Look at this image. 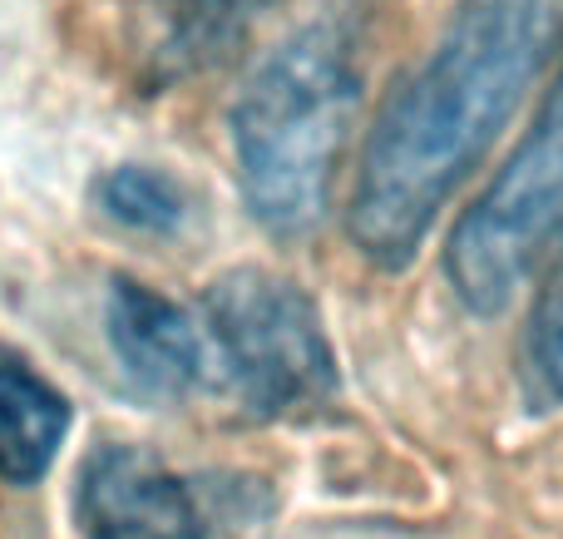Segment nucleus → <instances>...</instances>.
<instances>
[{"label":"nucleus","mask_w":563,"mask_h":539,"mask_svg":"<svg viewBox=\"0 0 563 539\" xmlns=\"http://www.w3.org/2000/svg\"><path fill=\"white\" fill-rule=\"evenodd\" d=\"M563 50V0H455L386 95L351 178L346 238L376 273L416 263L455 188L485 164Z\"/></svg>","instance_id":"nucleus-1"},{"label":"nucleus","mask_w":563,"mask_h":539,"mask_svg":"<svg viewBox=\"0 0 563 539\" xmlns=\"http://www.w3.org/2000/svg\"><path fill=\"white\" fill-rule=\"evenodd\" d=\"M356 109L361 35L341 15L297 25L247 69L228 109V139L238 194L263 233L291 243L327 223Z\"/></svg>","instance_id":"nucleus-2"},{"label":"nucleus","mask_w":563,"mask_h":539,"mask_svg":"<svg viewBox=\"0 0 563 539\" xmlns=\"http://www.w3.org/2000/svg\"><path fill=\"white\" fill-rule=\"evenodd\" d=\"M203 337L218 372L253 416L291 421L336 396V346L307 287L273 267H228L203 293Z\"/></svg>","instance_id":"nucleus-3"},{"label":"nucleus","mask_w":563,"mask_h":539,"mask_svg":"<svg viewBox=\"0 0 563 539\" xmlns=\"http://www.w3.org/2000/svg\"><path fill=\"white\" fill-rule=\"evenodd\" d=\"M563 248V75L534 129L460 213L445 243V283L475 317H499Z\"/></svg>","instance_id":"nucleus-4"},{"label":"nucleus","mask_w":563,"mask_h":539,"mask_svg":"<svg viewBox=\"0 0 563 539\" xmlns=\"http://www.w3.org/2000/svg\"><path fill=\"white\" fill-rule=\"evenodd\" d=\"M75 525L85 539H208V510L154 451L104 441L75 481Z\"/></svg>","instance_id":"nucleus-5"},{"label":"nucleus","mask_w":563,"mask_h":539,"mask_svg":"<svg viewBox=\"0 0 563 539\" xmlns=\"http://www.w3.org/2000/svg\"><path fill=\"white\" fill-rule=\"evenodd\" d=\"M104 337L124 376L154 402H184L213 372L203 322L144 277L114 273L104 287Z\"/></svg>","instance_id":"nucleus-6"},{"label":"nucleus","mask_w":563,"mask_h":539,"mask_svg":"<svg viewBox=\"0 0 563 539\" xmlns=\"http://www.w3.org/2000/svg\"><path fill=\"white\" fill-rule=\"evenodd\" d=\"M69 426V396L30 362L0 352V481L15 491L40 485L55 471Z\"/></svg>","instance_id":"nucleus-7"},{"label":"nucleus","mask_w":563,"mask_h":539,"mask_svg":"<svg viewBox=\"0 0 563 539\" xmlns=\"http://www.w3.org/2000/svg\"><path fill=\"white\" fill-rule=\"evenodd\" d=\"M267 6L277 0H174V15L154 45V79H188L223 59Z\"/></svg>","instance_id":"nucleus-8"},{"label":"nucleus","mask_w":563,"mask_h":539,"mask_svg":"<svg viewBox=\"0 0 563 539\" xmlns=\"http://www.w3.org/2000/svg\"><path fill=\"white\" fill-rule=\"evenodd\" d=\"M89 198L109 223L139 238H178L194 218L188 188L158 164H109L89 184Z\"/></svg>","instance_id":"nucleus-9"},{"label":"nucleus","mask_w":563,"mask_h":539,"mask_svg":"<svg viewBox=\"0 0 563 539\" xmlns=\"http://www.w3.org/2000/svg\"><path fill=\"white\" fill-rule=\"evenodd\" d=\"M519 386H525L529 411L563 406V248L549 257L544 287H539L525 337H519Z\"/></svg>","instance_id":"nucleus-10"}]
</instances>
